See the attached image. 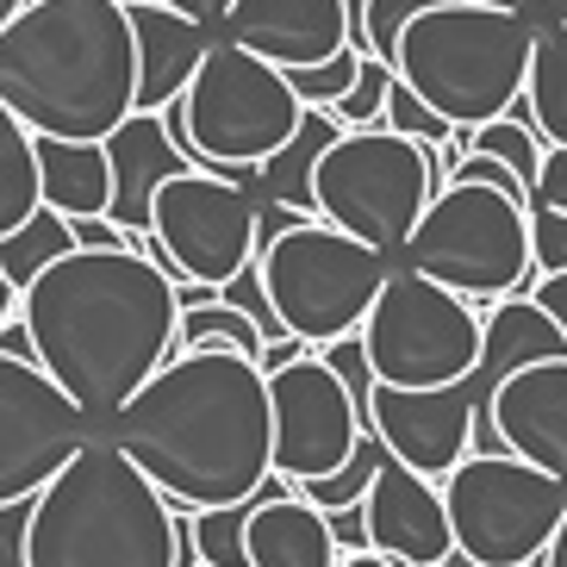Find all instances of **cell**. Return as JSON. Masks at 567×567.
I'll return each instance as SVG.
<instances>
[{
	"label": "cell",
	"instance_id": "7c38bea8",
	"mask_svg": "<svg viewBox=\"0 0 567 567\" xmlns=\"http://www.w3.org/2000/svg\"><path fill=\"white\" fill-rule=\"evenodd\" d=\"M256 225H262L256 194L218 182L206 168H187V175L156 187L151 231L132 237V250L151 256L175 287H225L256 262V244H262Z\"/></svg>",
	"mask_w": 567,
	"mask_h": 567
},
{
	"label": "cell",
	"instance_id": "d590c367",
	"mask_svg": "<svg viewBox=\"0 0 567 567\" xmlns=\"http://www.w3.org/2000/svg\"><path fill=\"white\" fill-rule=\"evenodd\" d=\"M530 268L536 275H567V218L530 206Z\"/></svg>",
	"mask_w": 567,
	"mask_h": 567
},
{
	"label": "cell",
	"instance_id": "8992f818",
	"mask_svg": "<svg viewBox=\"0 0 567 567\" xmlns=\"http://www.w3.org/2000/svg\"><path fill=\"white\" fill-rule=\"evenodd\" d=\"M300 94L287 87L281 69H268L262 56L237 51L225 38H213L200 75L187 82V94L163 113L175 151L194 168L218 175V182L256 194V168L268 156H281L300 132Z\"/></svg>",
	"mask_w": 567,
	"mask_h": 567
},
{
	"label": "cell",
	"instance_id": "5b68a950",
	"mask_svg": "<svg viewBox=\"0 0 567 567\" xmlns=\"http://www.w3.org/2000/svg\"><path fill=\"white\" fill-rule=\"evenodd\" d=\"M530 13H493V7L443 0L405 25L400 51H393V75L450 132H474V125H493L517 106L524 75H530Z\"/></svg>",
	"mask_w": 567,
	"mask_h": 567
},
{
	"label": "cell",
	"instance_id": "ba28073f",
	"mask_svg": "<svg viewBox=\"0 0 567 567\" xmlns=\"http://www.w3.org/2000/svg\"><path fill=\"white\" fill-rule=\"evenodd\" d=\"M256 275H262L268 312H275L281 337H293L318 355L362 331V318L381 293V281L393 275V262L381 250L355 244V237L306 218V225L275 231L256 250Z\"/></svg>",
	"mask_w": 567,
	"mask_h": 567
},
{
	"label": "cell",
	"instance_id": "ac0fdd59",
	"mask_svg": "<svg viewBox=\"0 0 567 567\" xmlns=\"http://www.w3.org/2000/svg\"><path fill=\"white\" fill-rule=\"evenodd\" d=\"M106 168H113V206H106V218H113L125 237H144L151 231L156 187L187 175L194 163L175 151L163 113H132L113 137H106Z\"/></svg>",
	"mask_w": 567,
	"mask_h": 567
},
{
	"label": "cell",
	"instance_id": "484cf974",
	"mask_svg": "<svg viewBox=\"0 0 567 567\" xmlns=\"http://www.w3.org/2000/svg\"><path fill=\"white\" fill-rule=\"evenodd\" d=\"M38 213V163H32V132L0 106V237L19 231Z\"/></svg>",
	"mask_w": 567,
	"mask_h": 567
},
{
	"label": "cell",
	"instance_id": "cb8c5ba5",
	"mask_svg": "<svg viewBox=\"0 0 567 567\" xmlns=\"http://www.w3.org/2000/svg\"><path fill=\"white\" fill-rule=\"evenodd\" d=\"M450 151H455V163L462 156H493V163H505L524 182V194L536 187V168H543V137H536V125H530V113H524V94H517V106L505 118H493V125H474V132H455L450 137Z\"/></svg>",
	"mask_w": 567,
	"mask_h": 567
},
{
	"label": "cell",
	"instance_id": "b9f144b4",
	"mask_svg": "<svg viewBox=\"0 0 567 567\" xmlns=\"http://www.w3.org/2000/svg\"><path fill=\"white\" fill-rule=\"evenodd\" d=\"M300 355H312L306 343H293V337H281V343H262V355H256V368L262 374H281L287 362H300Z\"/></svg>",
	"mask_w": 567,
	"mask_h": 567
},
{
	"label": "cell",
	"instance_id": "d6986e66",
	"mask_svg": "<svg viewBox=\"0 0 567 567\" xmlns=\"http://www.w3.org/2000/svg\"><path fill=\"white\" fill-rule=\"evenodd\" d=\"M125 19H132V51H137V113H168L187 94V82L200 75L213 32L156 7V0L125 7Z\"/></svg>",
	"mask_w": 567,
	"mask_h": 567
},
{
	"label": "cell",
	"instance_id": "8d00e7d4",
	"mask_svg": "<svg viewBox=\"0 0 567 567\" xmlns=\"http://www.w3.org/2000/svg\"><path fill=\"white\" fill-rule=\"evenodd\" d=\"M530 206L567 218V151H543V168H536V187H530Z\"/></svg>",
	"mask_w": 567,
	"mask_h": 567
},
{
	"label": "cell",
	"instance_id": "d4e9b609",
	"mask_svg": "<svg viewBox=\"0 0 567 567\" xmlns=\"http://www.w3.org/2000/svg\"><path fill=\"white\" fill-rule=\"evenodd\" d=\"M69 250H75L69 218H56L51 206H38V213L19 225V231L0 237V281L13 287V293H25V287H32L51 262H63Z\"/></svg>",
	"mask_w": 567,
	"mask_h": 567
},
{
	"label": "cell",
	"instance_id": "83f0119b",
	"mask_svg": "<svg viewBox=\"0 0 567 567\" xmlns=\"http://www.w3.org/2000/svg\"><path fill=\"white\" fill-rule=\"evenodd\" d=\"M386 467V450H381V436L374 431H362V443H355V455L343 467H337L331 481H306V486H293L312 512H324V517H337V512H355V505L368 499V486H374V474Z\"/></svg>",
	"mask_w": 567,
	"mask_h": 567
},
{
	"label": "cell",
	"instance_id": "52a82bcc",
	"mask_svg": "<svg viewBox=\"0 0 567 567\" xmlns=\"http://www.w3.org/2000/svg\"><path fill=\"white\" fill-rule=\"evenodd\" d=\"M393 268H412L431 287L455 293V300H512L530 293V206L505 200L493 187L450 182L436 187V200L424 206L417 231L405 237V250L393 256Z\"/></svg>",
	"mask_w": 567,
	"mask_h": 567
},
{
	"label": "cell",
	"instance_id": "7dc6e473",
	"mask_svg": "<svg viewBox=\"0 0 567 567\" xmlns=\"http://www.w3.org/2000/svg\"><path fill=\"white\" fill-rule=\"evenodd\" d=\"M13 312H19V293L7 281H0V331H7V324H13Z\"/></svg>",
	"mask_w": 567,
	"mask_h": 567
},
{
	"label": "cell",
	"instance_id": "e575fe53",
	"mask_svg": "<svg viewBox=\"0 0 567 567\" xmlns=\"http://www.w3.org/2000/svg\"><path fill=\"white\" fill-rule=\"evenodd\" d=\"M218 300L225 306H237V312L250 318L256 331H262V343H281V324H275V312H268V293H262V275H256V262L237 275V281H225L218 287Z\"/></svg>",
	"mask_w": 567,
	"mask_h": 567
},
{
	"label": "cell",
	"instance_id": "7a4b0ae2",
	"mask_svg": "<svg viewBox=\"0 0 567 567\" xmlns=\"http://www.w3.org/2000/svg\"><path fill=\"white\" fill-rule=\"evenodd\" d=\"M168 512H237L275 486L268 381L250 355L194 350L156 374L106 431Z\"/></svg>",
	"mask_w": 567,
	"mask_h": 567
},
{
	"label": "cell",
	"instance_id": "74e56055",
	"mask_svg": "<svg viewBox=\"0 0 567 567\" xmlns=\"http://www.w3.org/2000/svg\"><path fill=\"white\" fill-rule=\"evenodd\" d=\"M75 250H132V237L118 231L113 218H75Z\"/></svg>",
	"mask_w": 567,
	"mask_h": 567
},
{
	"label": "cell",
	"instance_id": "f35d334b",
	"mask_svg": "<svg viewBox=\"0 0 567 567\" xmlns=\"http://www.w3.org/2000/svg\"><path fill=\"white\" fill-rule=\"evenodd\" d=\"M530 300L549 312V324L567 337V275H536L530 281Z\"/></svg>",
	"mask_w": 567,
	"mask_h": 567
},
{
	"label": "cell",
	"instance_id": "c3c4849f",
	"mask_svg": "<svg viewBox=\"0 0 567 567\" xmlns=\"http://www.w3.org/2000/svg\"><path fill=\"white\" fill-rule=\"evenodd\" d=\"M19 7H25V0H0V32H7V25L19 19Z\"/></svg>",
	"mask_w": 567,
	"mask_h": 567
},
{
	"label": "cell",
	"instance_id": "3957f363",
	"mask_svg": "<svg viewBox=\"0 0 567 567\" xmlns=\"http://www.w3.org/2000/svg\"><path fill=\"white\" fill-rule=\"evenodd\" d=\"M0 106L32 137L106 144L137 113V51L118 0H25L0 32Z\"/></svg>",
	"mask_w": 567,
	"mask_h": 567
},
{
	"label": "cell",
	"instance_id": "603a6c76",
	"mask_svg": "<svg viewBox=\"0 0 567 567\" xmlns=\"http://www.w3.org/2000/svg\"><path fill=\"white\" fill-rule=\"evenodd\" d=\"M524 113L549 151H567V25L536 19V51L524 75Z\"/></svg>",
	"mask_w": 567,
	"mask_h": 567
},
{
	"label": "cell",
	"instance_id": "681fc988",
	"mask_svg": "<svg viewBox=\"0 0 567 567\" xmlns=\"http://www.w3.org/2000/svg\"><path fill=\"white\" fill-rule=\"evenodd\" d=\"M118 7H137V0H118Z\"/></svg>",
	"mask_w": 567,
	"mask_h": 567
},
{
	"label": "cell",
	"instance_id": "f907efd6",
	"mask_svg": "<svg viewBox=\"0 0 567 567\" xmlns=\"http://www.w3.org/2000/svg\"><path fill=\"white\" fill-rule=\"evenodd\" d=\"M443 567H455V561H443Z\"/></svg>",
	"mask_w": 567,
	"mask_h": 567
},
{
	"label": "cell",
	"instance_id": "30bf717a",
	"mask_svg": "<svg viewBox=\"0 0 567 567\" xmlns=\"http://www.w3.org/2000/svg\"><path fill=\"white\" fill-rule=\"evenodd\" d=\"M362 355L374 386L436 393L481 368V312L412 268H393L362 318Z\"/></svg>",
	"mask_w": 567,
	"mask_h": 567
},
{
	"label": "cell",
	"instance_id": "ffe728a7",
	"mask_svg": "<svg viewBox=\"0 0 567 567\" xmlns=\"http://www.w3.org/2000/svg\"><path fill=\"white\" fill-rule=\"evenodd\" d=\"M337 536L331 517L293 493L287 481H275L262 499H250L244 517V561L250 567H337Z\"/></svg>",
	"mask_w": 567,
	"mask_h": 567
},
{
	"label": "cell",
	"instance_id": "9a60e30c",
	"mask_svg": "<svg viewBox=\"0 0 567 567\" xmlns=\"http://www.w3.org/2000/svg\"><path fill=\"white\" fill-rule=\"evenodd\" d=\"M467 455H512L567 486V355L505 374L486 412L474 417Z\"/></svg>",
	"mask_w": 567,
	"mask_h": 567
},
{
	"label": "cell",
	"instance_id": "8fae6325",
	"mask_svg": "<svg viewBox=\"0 0 567 567\" xmlns=\"http://www.w3.org/2000/svg\"><path fill=\"white\" fill-rule=\"evenodd\" d=\"M436 486L450 512L455 567H536L567 517V486L512 455H467Z\"/></svg>",
	"mask_w": 567,
	"mask_h": 567
},
{
	"label": "cell",
	"instance_id": "6da1fadb",
	"mask_svg": "<svg viewBox=\"0 0 567 567\" xmlns=\"http://www.w3.org/2000/svg\"><path fill=\"white\" fill-rule=\"evenodd\" d=\"M32 362L63 386L94 436L175 362V281L137 250H69L19 293Z\"/></svg>",
	"mask_w": 567,
	"mask_h": 567
},
{
	"label": "cell",
	"instance_id": "7bdbcfd3",
	"mask_svg": "<svg viewBox=\"0 0 567 567\" xmlns=\"http://www.w3.org/2000/svg\"><path fill=\"white\" fill-rule=\"evenodd\" d=\"M467 7H493V13H530V19H536V7H543V0H467Z\"/></svg>",
	"mask_w": 567,
	"mask_h": 567
},
{
	"label": "cell",
	"instance_id": "44dd1931",
	"mask_svg": "<svg viewBox=\"0 0 567 567\" xmlns=\"http://www.w3.org/2000/svg\"><path fill=\"white\" fill-rule=\"evenodd\" d=\"M38 163V206H51L56 218H106L113 206V168H106V144H63V137H32Z\"/></svg>",
	"mask_w": 567,
	"mask_h": 567
},
{
	"label": "cell",
	"instance_id": "836d02e7",
	"mask_svg": "<svg viewBox=\"0 0 567 567\" xmlns=\"http://www.w3.org/2000/svg\"><path fill=\"white\" fill-rule=\"evenodd\" d=\"M318 362L343 381V393L355 400V412H362V424H368V405H374V374H368L362 337H343V343H331V350H318ZM368 431H374V424H368Z\"/></svg>",
	"mask_w": 567,
	"mask_h": 567
},
{
	"label": "cell",
	"instance_id": "4fadbf2b",
	"mask_svg": "<svg viewBox=\"0 0 567 567\" xmlns=\"http://www.w3.org/2000/svg\"><path fill=\"white\" fill-rule=\"evenodd\" d=\"M94 443V424L32 355H0V512L32 505L75 455Z\"/></svg>",
	"mask_w": 567,
	"mask_h": 567
},
{
	"label": "cell",
	"instance_id": "9c48e42d",
	"mask_svg": "<svg viewBox=\"0 0 567 567\" xmlns=\"http://www.w3.org/2000/svg\"><path fill=\"white\" fill-rule=\"evenodd\" d=\"M436 151L393 132H343L312 168V213L318 225L355 237L386 262L405 250L424 206L436 200Z\"/></svg>",
	"mask_w": 567,
	"mask_h": 567
},
{
	"label": "cell",
	"instance_id": "1f68e13d",
	"mask_svg": "<svg viewBox=\"0 0 567 567\" xmlns=\"http://www.w3.org/2000/svg\"><path fill=\"white\" fill-rule=\"evenodd\" d=\"M381 132L393 137H412V144H424V151H436V144H450V125L431 113V106L417 101L412 87H400V75H393V87H386V118H381Z\"/></svg>",
	"mask_w": 567,
	"mask_h": 567
},
{
	"label": "cell",
	"instance_id": "f546056e",
	"mask_svg": "<svg viewBox=\"0 0 567 567\" xmlns=\"http://www.w3.org/2000/svg\"><path fill=\"white\" fill-rule=\"evenodd\" d=\"M386 87H393V69L374 63V56H362V69H355V87L331 106V118L343 125V132H374V125L386 118Z\"/></svg>",
	"mask_w": 567,
	"mask_h": 567
},
{
	"label": "cell",
	"instance_id": "5bb4252c",
	"mask_svg": "<svg viewBox=\"0 0 567 567\" xmlns=\"http://www.w3.org/2000/svg\"><path fill=\"white\" fill-rule=\"evenodd\" d=\"M262 381H268V424H275V481L287 486L331 481L368 431L343 381L318 355H300V362H287L281 374H262Z\"/></svg>",
	"mask_w": 567,
	"mask_h": 567
},
{
	"label": "cell",
	"instance_id": "ab89813d",
	"mask_svg": "<svg viewBox=\"0 0 567 567\" xmlns=\"http://www.w3.org/2000/svg\"><path fill=\"white\" fill-rule=\"evenodd\" d=\"M0 567H25V505L0 512Z\"/></svg>",
	"mask_w": 567,
	"mask_h": 567
},
{
	"label": "cell",
	"instance_id": "60d3db41",
	"mask_svg": "<svg viewBox=\"0 0 567 567\" xmlns=\"http://www.w3.org/2000/svg\"><path fill=\"white\" fill-rule=\"evenodd\" d=\"M156 7L194 19V25H206V32H218V25H225V13H231V0H156Z\"/></svg>",
	"mask_w": 567,
	"mask_h": 567
},
{
	"label": "cell",
	"instance_id": "f6af8a7d",
	"mask_svg": "<svg viewBox=\"0 0 567 567\" xmlns=\"http://www.w3.org/2000/svg\"><path fill=\"white\" fill-rule=\"evenodd\" d=\"M337 567H393V561L374 555V549H350V555H337Z\"/></svg>",
	"mask_w": 567,
	"mask_h": 567
},
{
	"label": "cell",
	"instance_id": "7402d4cb",
	"mask_svg": "<svg viewBox=\"0 0 567 567\" xmlns=\"http://www.w3.org/2000/svg\"><path fill=\"white\" fill-rule=\"evenodd\" d=\"M337 137H343V125H337L331 113L306 106L293 144L256 168V187H262V194H256V206H275V213H293V218H318L312 213V168H318V156L331 151Z\"/></svg>",
	"mask_w": 567,
	"mask_h": 567
},
{
	"label": "cell",
	"instance_id": "d6a6232c",
	"mask_svg": "<svg viewBox=\"0 0 567 567\" xmlns=\"http://www.w3.org/2000/svg\"><path fill=\"white\" fill-rule=\"evenodd\" d=\"M431 7H443V0H368V51L362 56L393 69V51H400L405 25H412L417 13H431Z\"/></svg>",
	"mask_w": 567,
	"mask_h": 567
},
{
	"label": "cell",
	"instance_id": "ee69618b",
	"mask_svg": "<svg viewBox=\"0 0 567 567\" xmlns=\"http://www.w3.org/2000/svg\"><path fill=\"white\" fill-rule=\"evenodd\" d=\"M536 567H567V517H561V530H555V543L543 549V561Z\"/></svg>",
	"mask_w": 567,
	"mask_h": 567
},
{
	"label": "cell",
	"instance_id": "bcb514c9",
	"mask_svg": "<svg viewBox=\"0 0 567 567\" xmlns=\"http://www.w3.org/2000/svg\"><path fill=\"white\" fill-rule=\"evenodd\" d=\"M536 19H543V25H567V0H543V7H536Z\"/></svg>",
	"mask_w": 567,
	"mask_h": 567
},
{
	"label": "cell",
	"instance_id": "4316f807",
	"mask_svg": "<svg viewBox=\"0 0 567 567\" xmlns=\"http://www.w3.org/2000/svg\"><path fill=\"white\" fill-rule=\"evenodd\" d=\"M175 350L194 355V350H231V355H262V331H256L250 318L237 312V306L213 300V306H194V312H182V324H175Z\"/></svg>",
	"mask_w": 567,
	"mask_h": 567
},
{
	"label": "cell",
	"instance_id": "277c9868",
	"mask_svg": "<svg viewBox=\"0 0 567 567\" xmlns=\"http://www.w3.org/2000/svg\"><path fill=\"white\" fill-rule=\"evenodd\" d=\"M182 512L94 436L75 462L25 505V567H175Z\"/></svg>",
	"mask_w": 567,
	"mask_h": 567
},
{
	"label": "cell",
	"instance_id": "e0dca14e",
	"mask_svg": "<svg viewBox=\"0 0 567 567\" xmlns=\"http://www.w3.org/2000/svg\"><path fill=\"white\" fill-rule=\"evenodd\" d=\"M225 44L262 56L268 69H312L350 51L343 38V0H231V13L218 25Z\"/></svg>",
	"mask_w": 567,
	"mask_h": 567
},
{
	"label": "cell",
	"instance_id": "4dcf8cb0",
	"mask_svg": "<svg viewBox=\"0 0 567 567\" xmlns=\"http://www.w3.org/2000/svg\"><path fill=\"white\" fill-rule=\"evenodd\" d=\"M355 69H362V56H355V51H337L331 63L293 69V75H287V87L300 94V106H318V113H331V106L355 87Z\"/></svg>",
	"mask_w": 567,
	"mask_h": 567
},
{
	"label": "cell",
	"instance_id": "2e32d148",
	"mask_svg": "<svg viewBox=\"0 0 567 567\" xmlns=\"http://www.w3.org/2000/svg\"><path fill=\"white\" fill-rule=\"evenodd\" d=\"M362 530L368 549L386 555L393 567H443L455 561V536H450V512H443V486L400 467L386 455V467L374 474L362 499Z\"/></svg>",
	"mask_w": 567,
	"mask_h": 567
},
{
	"label": "cell",
	"instance_id": "f1b7e54d",
	"mask_svg": "<svg viewBox=\"0 0 567 567\" xmlns=\"http://www.w3.org/2000/svg\"><path fill=\"white\" fill-rule=\"evenodd\" d=\"M244 517H250V505H237V512H194V517H182L194 561H200V567H250V561H244Z\"/></svg>",
	"mask_w": 567,
	"mask_h": 567
}]
</instances>
